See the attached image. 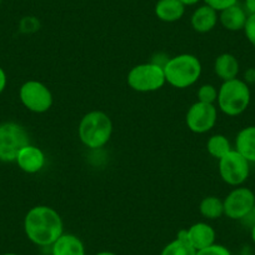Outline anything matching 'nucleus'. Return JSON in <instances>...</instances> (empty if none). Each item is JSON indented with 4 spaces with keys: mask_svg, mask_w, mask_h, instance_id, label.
Listing matches in <instances>:
<instances>
[{
    "mask_svg": "<svg viewBox=\"0 0 255 255\" xmlns=\"http://www.w3.org/2000/svg\"><path fill=\"white\" fill-rule=\"evenodd\" d=\"M24 232L35 245L51 247L64 233L63 219L53 208L36 205L24 218Z\"/></svg>",
    "mask_w": 255,
    "mask_h": 255,
    "instance_id": "1",
    "label": "nucleus"
},
{
    "mask_svg": "<svg viewBox=\"0 0 255 255\" xmlns=\"http://www.w3.org/2000/svg\"><path fill=\"white\" fill-rule=\"evenodd\" d=\"M165 80L171 87L178 89L194 85L202 75V63L193 54H179L168 59L164 65Z\"/></svg>",
    "mask_w": 255,
    "mask_h": 255,
    "instance_id": "2",
    "label": "nucleus"
},
{
    "mask_svg": "<svg viewBox=\"0 0 255 255\" xmlns=\"http://www.w3.org/2000/svg\"><path fill=\"white\" fill-rule=\"evenodd\" d=\"M78 134L80 141L87 148H103L112 138L113 122L107 113L93 110L82 118L78 128Z\"/></svg>",
    "mask_w": 255,
    "mask_h": 255,
    "instance_id": "3",
    "label": "nucleus"
},
{
    "mask_svg": "<svg viewBox=\"0 0 255 255\" xmlns=\"http://www.w3.org/2000/svg\"><path fill=\"white\" fill-rule=\"evenodd\" d=\"M250 99V88L244 80L235 79L223 82L218 90V107L229 117H238L243 114L249 108Z\"/></svg>",
    "mask_w": 255,
    "mask_h": 255,
    "instance_id": "4",
    "label": "nucleus"
},
{
    "mask_svg": "<svg viewBox=\"0 0 255 255\" xmlns=\"http://www.w3.org/2000/svg\"><path fill=\"white\" fill-rule=\"evenodd\" d=\"M128 85L139 93H150L165 85L164 68L155 63H143L131 68L127 78Z\"/></svg>",
    "mask_w": 255,
    "mask_h": 255,
    "instance_id": "5",
    "label": "nucleus"
},
{
    "mask_svg": "<svg viewBox=\"0 0 255 255\" xmlns=\"http://www.w3.org/2000/svg\"><path fill=\"white\" fill-rule=\"evenodd\" d=\"M30 144L28 131L18 123L0 124V161L13 163L23 148Z\"/></svg>",
    "mask_w": 255,
    "mask_h": 255,
    "instance_id": "6",
    "label": "nucleus"
},
{
    "mask_svg": "<svg viewBox=\"0 0 255 255\" xmlns=\"http://www.w3.org/2000/svg\"><path fill=\"white\" fill-rule=\"evenodd\" d=\"M21 104L30 112L41 114L46 113L53 105V94L50 89L38 80H28L19 89Z\"/></svg>",
    "mask_w": 255,
    "mask_h": 255,
    "instance_id": "7",
    "label": "nucleus"
},
{
    "mask_svg": "<svg viewBox=\"0 0 255 255\" xmlns=\"http://www.w3.org/2000/svg\"><path fill=\"white\" fill-rule=\"evenodd\" d=\"M219 174L224 183L240 186L247 181L250 174V163L235 149L219 159Z\"/></svg>",
    "mask_w": 255,
    "mask_h": 255,
    "instance_id": "8",
    "label": "nucleus"
},
{
    "mask_svg": "<svg viewBox=\"0 0 255 255\" xmlns=\"http://www.w3.org/2000/svg\"><path fill=\"white\" fill-rule=\"evenodd\" d=\"M224 215L232 220H242L252 214L255 205V194L244 186L233 189L224 200Z\"/></svg>",
    "mask_w": 255,
    "mask_h": 255,
    "instance_id": "9",
    "label": "nucleus"
},
{
    "mask_svg": "<svg viewBox=\"0 0 255 255\" xmlns=\"http://www.w3.org/2000/svg\"><path fill=\"white\" fill-rule=\"evenodd\" d=\"M218 120V109L214 104L197 102L186 113L185 122L189 130L195 134L208 133L215 127Z\"/></svg>",
    "mask_w": 255,
    "mask_h": 255,
    "instance_id": "10",
    "label": "nucleus"
},
{
    "mask_svg": "<svg viewBox=\"0 0 255 255\" xmlns=\"http://www.w3.org/2000/svg\"><path fill=\"white\" fill-rule=\"evenodd\" d=\"M185 239L197 252L215 244V230L208 223H195L188 229H184Z\"/></svg>",
    "mask_w": 255,
    "mask_h": 255,
    "instance_id": "11",
    "label": "nucleus"
},
{
    "mask_svg": "<svg viewBox=\"0 0 255 255\" xmlns=\"http://www.w3.org/2000/svg\"><path fill=\"white\" fill-rule=\"evenodd\" d=\"M15 163L24 173H39L45 165V154L40 148L33 145V144H29L25 148L21 149L20 153L16 156Z\"/></svg>",
    "mask_w": 255,
    "mask_h": 255,
    "instance_id": "12",
    "label": "nucleus"
},
{
    "mask_svg": "<svg viewBox=\"0 0 255 255\" xmlns=\"http://www.w3.org/2000/svg\"><path fill=\"white\" fill-rule=\"evenodd\" d=\"M218 21H219V15L218 11L214 10L213 8L205 5L199 6L197 10L193 13L190 19L191 28L194 29L197 33L205 34L212 31L213 29L217 26Z\"/></svg>",
    "mask_w": 255,
    "mask_h": 255,
    "instance_id": "13",
    "label": "nucleus"
},
{
    "mask_svg": "<svg viewBox=\"0 0 255 255\" xmlns=\"http://www.w3.org/2000/svg\"><path fill=\"white\" fill-rule=\"evenodd\" d=\"M248 15L249 14L243 6H240L239 4H235V5L219 11V21L223 28L229 31L244 30Z\"/></svg>",
    "mask_w": 255,
    "mask_h": 255,
    "instance_id": "14",
    "label": "nucleus"
},
{
    "mask_svg": "<svg viewBox=\"0 0 255 255\" xmlns=\"http://www.w3.org/2000/svg\"><path fill=\"white\" fill-rule=\"evenodd\" d=\"M240 64L237 56L230 53H223L217 56L214 61V72L219 79L228 82L238 78Z\"/></svg>",
    "mask_w": 255,
    "mask_h": 255,
    "instance_id": "15",
    "label": "nucleus"
},
{
    "mask_svg": "<svg viewBox=\"0 0 255 255\" xmlns=\"http://www.w3.org/2000/svg\"><path fill=\"white\" fill-rule=\"evenodd\" d=\"M53 255H85V248L82 240L74 234L63 233L51 245Z\"/></svg>",
    "mask_w": 255,
    "mask_h": 255,
    "instance_id": "16",
    "label": "nucleus"
},
{
    "mask_svg": "<svg viewBox=\"0 0 255 255\" xmlns=\"http://www.w3.org/2000/svg\"><path fill=\"white\" fill-rule=\"evenodd\" d=\"M154 11L159 20L174 23L183 18L185 13V5L180 0H158Z\"/></svg>",
    "mask_w": 255,
    "mask_h": 255,
    "instance_id": "17",
    "label": "nucleus"
},
{
    "mask_svg": "<svg viewBox=\"0 0 255 255\" xmlns=\"http://www.w3.org/2000/svg\"><path fill=\"white\" fill-rule=\"evenodd\" d=\"M235 150L249 163H255V125L244 128L235 139Z\"/></svg>",
    "mask_w": 255,
    "mask_h": 255,
    "instance_id": "18",
    "label": "nucleus"
},
{
    "mask_svg": "<svg viewBox=\"0 0 255 255\" xmlns=\"http://www.w3.org/2000/svg\"><path fill=\"white\" fill-rule=\"evenodd\" d=\"M160 255H197V250L185 239L184 230H180L178 237L164 247Z\"/></svg>",
    "mask_w": 255,
    "mask_h": 255,
    "instance_id": "19",
    "label": "nucleus"
},
{
    "mask_svg": "<svg viewBox=\"0 0 255 255\" xmlns=\"http://www.w3.org/2000/svg\"><path fill=\"white\" fill-rule=\"evenodd\" d=\"M199 212L203 217L209 220L219 219L224 215V203L220 198L209 195L200 202Z\"/></svg>",
    "mask_w": 255,
    "mask_h": 255,
    "instance_id": "20",
    "label": "nucleus"
},
{
    "mask_svg": "<svg viewBox=\"0 0 255 255\" xmlns=\"http://www.w3.org/2000/svg\"><path fill=\"white\" fill-rule=\"evenodd\" d=\"M207 150L213 158L219 160L220 158L227 155L230 150H233V148L227 136L223 135V134H215L208 139Z\"/></svg>",
    "mask_w": 255,
    "mask_h": 255,
    "instance_id": "21",
    "label": "nucleus"
},
{
    "mask_svg": "<svg viewBox=\"0 0 255 255\" xmlns=\"http://www.w3.org/2000/svg\"><path fill=\"white\" fill-rule=\"evenodd\" d=\"M198 102L214 104L218 99V89L212 84H204L198 89Z\"/></svg>",
    "mask_w": 255,
    "mask_h": 255,
    "instance_id": "22",
    "label": "nucleus"
},
{
    "mask_svg": "<svg viewBox=\"0 0 255 255\" xmlns=\"http://www.w3.org/2000/svg\"><path fill=\"white\" fill-rule=\"evenodd\" d=\"M197 255H232L228 248L220 244H213L205 249L197 252Z\"/></svg>",
    "mask_w": 255,
    "mask_h": 255,
    "instance_id": "23",
    "label": "nucleus"
},
{
    "mask_svg": "<svg viewBox=\"0 0 255 255\" xmlns=\"http://www.w3.org/2000/svg\"><path fill=\"white\" fill-rule=\"evenodd\" d=\"M244 33L248 41L255 48V14L248 15L247 24L244 26Z\"/></svg>",
    "mask_w": 255,
    "mask_h": 255,
    "instance_id": "24",
    "label": "nucleus"
},
{
    "mask_svg": "<svg viewBox=\"0 0 255 255\" xmlns=\"http://www.w3.org/2000/svg\"><path fill=\"white\" fill-rule=\"evenodd\" d=\"M238 1H239V0H204V3L207 4L208 6H210V8H213L214 10H217L218 13L224 10V9L229 8V6L235 5V4H238Z\"/></svg>",
    "mask_w": 255,
    "mask_h": 255,
    "instance_id": "25",
    "label": "nucleus"
},
{
    "mask_svg": "<svg viewBox=\"0 0 255 255\" xmlns=\"http://www.w3.org/2000/svg\"><path fill=\"white\" fill-rule=\"evenodd\" d=\"M6 83H8V78H6V74L3 68L0 67V94L5 90Z\"/></svg>",
    "mask_w": 255,
    "mask_h": 255,
    "instance_id": "26",
    "label": "nucleus"
},
{
    "mask_svg": "<svg viewBox=\"0 0 255 255\" xmlns=\"http://www.w3.org/2000/svg\"><path fill=\"white\" fill-rule=\"evenodd\" d=\"M244 9L249 15L250 14H255V0H245Z\"/></svg>",
    "mask_w": 255,
    "mask_h": 255,
    "instance_id": "27",
    "label": "nucleus"
},
{
    "mask_svg": "<svg viewBox=\"0 0 255 255\" xmlns=\"http://www.w3.org/2000/svg\"><path fill=\"white\" fill-rule=\"evenodd\" d=\"M180 1L186 6V5H195V4L199 3L200 0H180Z\"/></svg>",
    "mask_w": 255,
    "mask_h": 255,
    "instance_id": "28",
    "label": "nucleus"
},
{
    "mask_svg": "<svg viewBox=\"0 0 255 255\" xmlns=\"http://www.w3.org/2000/svg\"><path fill=\"white\" fill-rule=\"evenodd\" d=\"M95 255H118V254H115V253H113V252H100Z\"/></svg>",
    "mask_w": 255,
    "mask_h": 255,
    "instance_id": "29",
    "label": "nucleus"
},
{
    "mask_svg": "<svg viewBox=\"0 0 255 255\" xmlns=\"http://www.w3.org/2000/svg\"><path fill=\"white\" fill-rule=\"evenodd\" d=\"M252 239L255 244V224L253 225V228H252Z\"/></svg>",
    "mask_w": 255,
    "mask_h": 255,
    "instance_id": "30",
    "label": "nucleus"
},
{
    "mask_svg": "<svg viewBox=\"0 0 255 255\" xmlns=\"http://www.w3.org/2000/svg\"><path fill=\"white\" fill-rule=\"evenodd\" d=\"M3 255H19V254H16V253H5V254Z\"/></svg>",
    "mask_w": 255,
    "mask_h": 255,
    "instance_id": "31",
    "label": "nucleus"
},
{
    "mask_svg": "<svg viewBox=\"0 0 255 255\" xmlns=\"http://www.w3.org/2000/svg\"><path fill=\"white\" fill-rule=\"evenodd\" d=\"M253 215H254V218H255V205H254V210H253Z\"/></svg>",
    "mask_w": 255,
    "mask_h": 255,
    "instance_id": "32",
    "label": "nucleus"
},
{
    "mask_svg": "<svg viewBox=\"0 0 255 255\" xmlns=\"http://www.w3.org/2000/svg\"><path fill=\"white\" fill-rule=\"evenodd\" d=\"M254 78H255V68H254Z\"/></svg>",
    "mask_w": 255,
    "mask_h": 255,
    "instance_id": "33",
    "label": "nucleus"
},
{
    "mask_svg": "<svg viewBox=\"0 0 255 255\" xmlns=\"http://www.w3.org/2000/svg\"><path fill=\"white\" fill-rule=\"evenodd\" d=\"M0 3H1V0H0Z\"/></svg>",
    "mask_w": 255,
    "mask_h": 255,
    "instance_id": "34",
    "label": "nucleus"
}]
</instances>
